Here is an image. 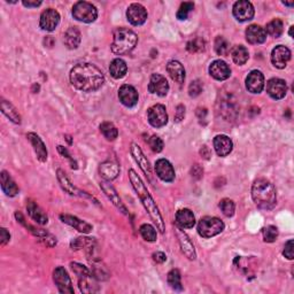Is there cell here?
Segmentation results:
<instances>
[{
	"mask_svg": "<svg viewBox=\"0 0 294 294\" xmlns=\"http://www.w3.org/2000/svg\"><path fill=\"white\" fill-rule=\"evenodd\" d=\"M15 217L17 219V222L23 224V226L27 228L28 230L37 238V239H40L43 244L47 246V247H53V246L57 245V238H55L53 235H51V233L47 232L46 230L38 229L36 227H32V226H30V224L25 223L24 217L22 216V214L19 213V211H16L15 213Z\"/></svg>",
	"mask_w": 294,
	"mask_h": 294,
	"instance_id": "7",
	"label": "cell"
},
{
	"mask_svg": "<svg viewBox=\"0 0 294 294\" xmlns=\"http://www.w3.org/2000/svg\"><path fill=\"white\" fill-rule=\"evenodd\" d=\"M262 235H263V240H265L266 243H274L278 237V229L274 226L266 227V228H263Z\"/></svg>",
	"mask_w": 294,
	"mask_h": 294,
	"instance_id": "47",
	"label": "cell"
},
{
	"mask_svg": "<svg viewBox=\"0 0 294 294\" xmlns=\"http://www.w3.org/2000/svg\"><path fill=\"white\" fill-rule=\"evenodd\" d=\"M293 29H294V27L292 25V27L289 28V32H288V33H289V36H291V37H293Z\"/></svg>",
	"mask_w": 294,
	"mask_h": 294,
	"instance_id": "63",
	"label": "cell"
},
{
	"mask_svg": "<svg viewBox=\"0 0 294 294\" xmlns=\"http://www.w3.org/2000/svg\"><path fill=\"white\" fill-rule=\"evenodd\" d=\"M70 267H71L72 271L75 272V274L77 275V277H79V278L86 277V276L92 275V274H91V271L88 269V268H86V267L83 266V265H81V263L71 262V263H70Z\"/></svg>",
	"mask_w": 294,
	"mask_h": 294,
	"instance_id": "50",
	"label": "cell"
},
{
	"mask_svg": "<svg viewBox=\"0 0 294 294\" xmlns=\"http://www.w3.org/2000/svg\"><path fill=\"white\" fill-rule=\"evenodd\" d=\"M128 21L133 25H141L147 20L146 8L140 4H131L127 11Z\"/></svg>",
	"mask_w": 294,
	"mask_h": 294,
	"instance_id": "17",
	"label": "cell"
},
{
	"mask_svg": "<svg viewBox=\"0 0 294 294\" xmlns=\"http://www.w3.org/2000/svg\"><path fill=\"white\" fill-rule=\"evenodd\" d=\"M58 151H59V153H60V154H61V155H63V157H66L67 159H69V160H70V162H71V168H72V169H77V163H76L75 161H74V160L71 159V157H70V154H69V153H68V151H67L66 149H64V147H63V146H61V145H59V146H58Z\"/></svg>",
	"mask_w": 294,
	"mask_h": 294,
	"instance_id": "54",
	"label": "cell"
},
{
	"mask_svg": "<svg viewBox=\"0 0 294 294\" xmlns=\"http://www.w3.org/2000/svg\"><path fill=\"white\" fill-rule=\"evenodd\" d=\"M82 42L81 31L76 27H70L63 36V43L69 50H76Z\"/></svg>",
	"mask_w": 294,
	"mask_h": 294,
	"instance_id": "32",
	"label": "cell"
},
{
	"mask_svg": "<svg viewBox=\"0 0 294 294\" xmlns=\"http://www.w3.org/2000/svg\"><path fill=\"white\" fill-rule=\"evenodd\" d=\"M40 89H41L40 84L34 83V84L32 85V92H33V93H38V91H40Z\"/></svg>",
	"mask_w": 294,
	"mask_h": 294,
	"instance_id": "61",
	"label": "cell"
},
{
	"mask_svg": "<svg viewBox=\"0 0 294 294\" xmlns=\"http://www.w3.org/2000/svg\"><path fill=\"white\" fill-rule=\"evenodd\" d=\"M265 88V76L260 70H253L248 74L247 79H246V89L248 92L259 94L262 92Z\"/></svg>",
	"mask_w": 294,
	"mask_h": 294,
	"instance_id": "18",
	"label": "cell"
},
{
	"mask_svg": "<svg viewBox=\"0 0 294 294\" xmlns=\"http://www.w3.org/2000/svg\"><path fill=\"white\" fill-rule=\"evenodd\" d=\"M129 178H130L132 188L136 191L137 196L139 197L140 201L142 202V205H144L145 209L147 210V213L150 214L151 218H152V220L155 223V226H157V228L159 229L160 232L163 233L164 230H166V228H164L163 218H162L161 214H160L159 208H158L157 204H155L154 199L150 194L149 190L146 189L144 181L141 180L140 177L137 175V172L133 169L129 170Z\"/></svg>",
	"mask_w": 294,
	"mask_h": 294,
	"instance_id": "2",
	"label": "cell"
},
{
	"mask_svg": "<svg viewBox=\"0 0 294 294\" xmlns=\"http://www.w3.org/2000/svg\"><path fill=\"white\" fill-rule=\"evenodd\" d=\"M53 280L60 293H74L71 279L63 267L55 268V270L53 271Z\"/></svg>",
	"mask_w": 294,
	"mask_h": 294,
	"instance_id": "9",
	"label": "cell"
},
{
	"mask_svg": "<svg viewBox=\"0 0 294 294\" xmlns=\"http://www.w3.org/2000/svg\"><path fill=\"white\" fill-rule=\"evenodd\" d=\"M185 118V107L183 105H178L176 108V114H175V122H180Z\"/></svg>",
	"mask_w": 294,
	"mask_h": 294,
	"instance_id": "53",
	"label": "cell"
},
{
	"mask_svg": "<svg viewBox=\"0 0 294 294\" xmlns=\"http://www.w3.org/2000/svg\"><path fill=\"white\" fill-rule=\"evenodd\" d=\"M53 43H54V41H53V38H52V36H47L45 38V41H44V44L47 47H52V46H53Z\"/></svg>",
	"mask_w": 294,
	"mask_h": 294,
	"instance_id": "60",
	"label": "cell"
},
{
	"mask_svg": "<svg viewBox=\"0 0 294 294\" xmlns=\"http://www.w3.org/2000/svg\"><path fill=\"white\" fill-rule=\"evenodd\" d=\"M0 238H2V246H5L8 241L11 240V235H10V232H8L5 228H2L0 229Z\"/></svg>",
	"mask_w": 294,
	"mask_h": 294,
	"instance_id": "56",
	"label": "cell"
},
{
	"mask_svg": "<svg viewBox=\"0 0 294 294\" xmlns=\"http://www.w3.org/2000/svg\"><path fill=\"white\" fill-rule=\"evenodd\" d=\"M138 43L137 34L130 29L119 28L115 30L113 43H112L111 49L114 54L124 55L130 53L135 49Z\"/></svg>",
	"mask_w": 294,
	"mask_h": 294,
	"instance_id": "4",
	"label": "cell"
},
{
	"mask_svg": "<svg viewBox=\"0 0 294 294\" xmlns=\"http://www.w3.org/2000/svg\"><path fill=\"white\" fill-rule=\"evenodd\" d=\"M57 177H58V180H59L60 185H61V188L63 189V191H66L68 194H70V196L86 197V198H90V199H94L93 197L89 196V194L86 193V192L81 191L79 188H76L75 185L71 183V180L68 178V176L66 175V172H64L62 169H58Z\"/></svg>",
	"mask_w": 294,
	"mask_h": 294,
	"instance_id": "15",
	"label": "cell"
},
{
	"mask_svg": "<svg viewBox=\"0 0 294 294\" xmlns=\"http://www.w3.org/2000/svg\"><path fill=\"white\" fill-rule=\"evenodd\" d=\"M94 278L92 275L86 276V277L79 278V287L82 293H96L99 291V286L97 283L94 282Z\"/></svg>",
	"mask_w": 294,
	"mask_h": 294,
	"instance_id": "36",
	"label": "cell"
},
{
	"mask_svg": "<svg viewBox=\"0 0 294 294\" xmlns=\"http://www.w3.org/2000/svg\"><path fill=\"white\" fill-rule=\"evenodd\" d=\"M92 265V270H91V274L96 279H101V280H106L109 278V274H108L106 268L101 266L100 262H96L92 261L91 262Z\"/></svg>",
	"mask_w": 294,
	"mask_h": 294,
	"instance_id": "42",
	"label": "cell"
},
{
	"mask_svg": "<svg viewBox=\"0 0 294 294\" xmlns=\"http://www.w3.org/2000/svg\"><path fill=\"white\" fill-rule=\"evenodd\" d=\"M214 149L218 157H227L233 150L232 140L226 135H218L214 138Z\"/></svg>",
	"mask_w": 294,
	"mask_h": 294,
	"instance_id": "24",
	"label": "cell"
},
{
	"mask_svg": "<svg viewBox=\"0 0 294 294\" xmlns=\"http://www.w3.org/2000/svg\"><path fill=\"white\" fill-rule=\"evenodd\" d=\"M100 188L103 191V193L106 194V197L109 199V200L112 201V204H113L116 208H118L120 211H122L124 215H129L127 207L123 205V202H122V200H121V198L119 197L116 190L112 187V185L108 183V181H101Z\"/></svg>",
	"mask_w": 294,
	"mask_h": 294,
	"instance_id": "21",
	"label": "cell"
},
{
	"mask_svg": "<svg viewBox=\"0 0 294 294\" xmlns=\"http://www.w3.org/2000/svg\"><path fill=\"white\" fill-rule=\"evenodd\" d=\"M224 228L226 226L219 218L206 216V217L201 218L198 224V233L202 238H211L222 232Z\"/></svg>",
	"mask_w": 294,
	"mask_h": 294,
	"instance_id": "6",
	"label": "cell"
},
{
	"mask_svg": "<svg viewBox=\"0 0 294 294\" xmlns=\"http://www.w3.org/2000/svg\"><path fill=\"white\" fill-rule=\"evenodd\" d=\"M233 16L239 22H245V21H249L254 17V6L252 3L247 2V0H239V2L235 3L233 5Z\"/></svg>",
	"mask_w": 294,
	"mask_h": 294,
	"instance_id": "10",
	"label": "cell"
},
{
	"mask_svg": "<svg viewBox=\"0 0 294 294\" xmlns=\"http://www.w3.org/2000/svg\"><path fill=\"white\" fill-rule=\"evenodd\" d=\"M267 92L275 100H280L287 93L286 82L280 79H271L267 83Z\"/></svg>",
	"mask_w": 294,
	"mask_h": 294,
	"instance_id": "16",
	"label": "cell"
},
{
	"mask_svg": "<svg viewBox=\"0 0 294 294\" xmlns=\"http://www.w3.org/2000/svg\"><path fill=\"white\" fill-rule=\"evenodd\" d=\"M74 19L84 23H92L97 20L98 11L94 5L88 2H79L72 7Z\"/></svg>",
	"mask_w": 294,
	"mask_h": 294,
	"instance_id": "5",
	"label": "cell"
},
{
	"mask_svg": "<svg viewBox=\"0 0 294 294\" xmlns=\"http://www.w3.org/2000/svg\"><path fill=\"white\" fill-rule=\"evenodd\" d=\"M291 60V51L286 46L278 45L271 52V62L276 68L284 69Z\"/></svg>",
	"mask_w": 294,
	"mask_h": 294,
	"instance_id": "14",
	"label": "cell"
},
{
	"mask_svg": "<svg viewBox=\"0 0 294 294\" xmlns=\"http://www.w3.org/2000/svg\"><path fill=\"white\" fill-rule=\"evenodd\" d=\"M252 198L259 208L269 210L277 204L276 189L269 180L259 178L254 181L252 187Z\"/></svg>",
	"mask_w": 294,
	"mask_h": 294,
	"instance_id": "3",
	"label": "cell"
},
{
	"mask_svg": "<svg viewBox=\"0 0 294 294\" xmlns=\"http://www.w3.org/2000/svg\"><path fill=\"white\" fill-rule=\"evenodd\" d=\"M205 45H206L205 41L200 37H197L188 43L187 49L189 52H191V53H201V52L205 51Z\"/></svg>",
	"mask_w": 294,
	"mask_h": 294,
	"instance_id": "46",
	"label": "cell"
},
{
	"mask_svg": "<svg viewBox=\"0 0 294 294\" xmlns=\"http://www.w3.org/2000/svg\"><path fill=\"white\" fill-rule=\"evenodd\" d=\"M293 246H294V241L291 239L288 240L286 244L284 246V250H283V255L288 260H293L294 259V254H293Z\"/></svg>",
	"mask_w": 294,
	"mask_h": 294,
	"instance_id": "52",
	"label": "cell"
},
{
	"mask_svg": "<svg viewBox=\"0 0 294 294\" xmlns=\"http://www.w3.org/2000/svg\"><path fill=\"white\" fill-rule=\"evenodd\" d=\"M176 236H177V239H178V244L180 246L181 252H183L185 256L191 261L196 260L197 253H196V248H194L193 243L187 233H185L184 231H181V229L177 226H176Z\"/></svg>",
	"mask_w": 294,
	"mask_h": 294,
	"instance_id": "11",
	"label": "cell"
},
{
	"mask_svg": "<svg viewBox=\"0 0 294 294\" xmlns=\"http://www.w3.org/2000/svg\"><path fill=\"white\" fill-rule=\"evenodd\" d=\"M23 4V6L25 7H28V8H34V7H38V6H41L42 5V2H37V0H34V2H32V0H24V2H22Z\"/></svg>",
	"mask_w": 294,
	"mask_h": 294,
	"instance_id": "58",
	"label": "cell"
},
{
	"mask_svg": "<svg viewBox=\"0 0 294 294\" xmlns=\"http://www.w3.org/2000/svg\"><path fill=\"white\" fill-rule=\"evenodd\" d=\"M100 131L103 135V137L106 138L107 140L113 141L119 136V131L116 129L115 125L112 122H102L100 124Z\"/></svg>",
	"mask_w": 294,
	"mask_h": 294,
	"instance_id": "39",
	"label": "cell"
},
{
	"mask_svg": "<svg viewBox=\"0 0 294 294\" xmlns=\"http://www.w3.org/2000/svg\"><path fill=\"white\" fill-rule=\"evenodd\" d=\"M219 209L222 210V213L227 216V217H232L235 215V210H236V205L235 202L230 199H222L219 201Z\"/></svg>",
	"mask_w": 294,
	"mask_h": 294,
	"instance_id": "45",
	"label": "cell"
},
{
	"mask_svg": "<svg viewBox=\"0 0 294 294\" xmlns=\"http://www.w3.org/2000/svg\"><path fill=\"white\" fill-rule=\"evenodd\" d=\"M70 83L74 88L83 92H94L101 88L105 82L102 71L94 64L79 63L71 69Z\"/></svg>",
	"mask_w": 294,
	"mask_h": 294,
	"instance_id": "1",
	"label": "cell"
},
{
	"mask_svg": "<svg viewBox=\"0 0 294 294\" xmlns=\"http://www.w3.org/2000/svg\"><path fill=\"white\" fill-rule=\"evenodd\" d=\"M209 74L217 81H226L231 75V69L222 60H215L209 66Z\"/></svg>",
	"mask_w": 294,
	"mask_h": 294,
	"instance_id": "22",
	"label": "cell"
},
{
	"mask_svg": "<svg viewBox=\"0 0 294 294\" xmlns=\"http://www.w3.org/2000/svg\"><path fill=\"white\" fill-rule=\"evenodd\" d=\"M147 119L154 128H162L168 123L167 109L163 105H154L147 111Z\"/></svg>",
	"mask_w": 294,
	"mask_h": 294,
	"instance_id": "8",
	"label": "cell"
},
{
	"mask_svg": "<svg viewBox=\"0 0 294 294\" xmlns=\"http://www.w3.org/2000/svg\"><path fill=\"white\" fill-rule=\"evenodd\" d=\"M202 90H204V84H202L201 81L196 80L191 82V84L189 86V94L190 97L192 98H196L198 96H200Z\"/></svg>",
	"mask_w": 294,
	"mask_h": 294,
	"instance_id": "49",
	"label": "cell"
},
{
	"mask_svg": "<svg viewBox=\"0 0 294 294\" xmlns=\"http://www.w3.org/2000/svg\"><path fill=\"white\" fill-rule=\"evenodd\" d=\"M214 45L215 52L218 55H228L229 52H230V44H229V42L222 36L216 37Z\"/></svg>",
	"mask_w": 294,
	"mask_h": 294,
	"instance_id": "43",
	"label": "cell"
},
{
	"mask_svg": "<svg viewBox=\"0 0 294 294\" xmlns=\"http://www.w3.org/2000/svg\"><path fill=\"white\" fill-rule=\"evenodd\" d=\"M155 171L158 177L163 181L170 183L175 179V169L172 164L166 159H160L155 162Z\"/></svg>",
	"mask_w": 294,
	"mask_h": 294,
	"instance_id": "20",
	"label": "cell"
},
{
	"mask_svg": "<svg viewBox=\"0 0 294 294\" xmlns=\"http://www.w3.org/2000/svg\"><path fill=\"white\" fill-rule=\"evenodd\" d=\"M139 232L141 237L144 238L146 241H150V243H153V241L157 240V231L155 229L151 226V224H142L139 228Z\"/></svg>",
	"mask_w": 294,
	"mask_h": 294,
	"instance_id": "44",
	"label": "cell"
},
{
	"mask_svg": "<svg viewBox=\"0 0 294 294\" xmlns=\"http://www.w3.org/2000/svg\"><path fill=\"white\" fill-rule=\"evenodd\" d=\"M267 40V32L265 28H262L261 25L252 24L246 29V41L249 44L256 45V44H263Z\"/></svg>",
	"mask_w": 294,
	"mask_h": 294,
	"instance_id": "23",
	"label": "cell"
},
{
	"mask_svg": "<svg viewBox=\"0 0 294 294\" xmlns=\"http://www.w3.org/2000/svg\"><path fill=\"white\" fill-rule=\"evenodd\" d=\"M200 153H201V155H202V157H204L205 159H209V157H210L209 150H208V147H207V146H204V147H202V150L200 151Z\"/></svg>",
	"mask_w": 294,
	"mask_h": 294,
	"instance_id": "59",
	"label": "cell"
},
{
	"mask_svg": "<svg viewBox=\"0 0 294 294\" xmlns=\"http://www.w3.org/2000/svg\"><path fill=\"white\" fill-rule=\"evenodd\" d=\"M127 71H128V66L124 60L118 58V59H114L113 61L111 62L109 72L115 80L123 79V77L127 75Z\"/></svg>",
	"mask_w": 294,
	"mask_h": 294,
	"instance_id": "34",
	"label": "cell"
},
{
	"mask_svg": "<svg viewBox=\"0 0 294 294\" xmlns=\"http://www.w3.org/2000/svg\"><path fill=\"white\" fill-rule=\"evenodd\" d=\"M149 91L159 97L167 96L168 91H169V84H168L166 77L160 75V74H153L150 80Z\"/></svg>",
	"mask_w": 294,
	"mask_h": 294,
	"instance_id": "13",
	"label": "cell"
},
{
	"mask_svg": "<svg viewBox=\"0 0 294 294\" xmlns=\"http://www.w3.org/2000/svg\"><path fill=\"white\" fill-rule=\"evenodd\" d=\"M194 10V4L193 3H183L178 8V12H177V19L183 21L187 20L189 17V14Z\"/></svg>",
	"mask_w": 294,
	"mask_h": 294,
	"instance_id": "48",
	"label": "cell"
},
{
	"mask_svg": "<svg viewBox=\"0 0 294 294\" xmlns=\"http://www.w3.org/2000/svg\"><path fill=\"white\" fill-rule=\"evenodd\" d=\"M94 244H96V241H94L93 238L81 237V238H76V239H74L70 243V246H71V248L75 250L82 249V248H89L92 250Z\"/></svg>",
	"mask_w": 294,
	"mask_h": 294,
	"instance_id": "41",
	"label": "cell"
},
{
	"mask_svg": "<svg viewBox=\"0 0 294 294\" xmlns=\"http://www.w3.org/2000/svg\"><path fill=\"white\" fill-rule=\"evenodd\" d=\"M191 174H192V177H194V178L200 179L201 177L204 176V169H202V168L199 166V164H194V166L192 167Z\"/></svg>",
	"mask_w": 294,
	"mask_h": 294,
	"instance_id": "55",
	"label": "cell"
},
{
	"mask_svg": "<svg viewBox=\"0 0 294 294\" xmlns=\"http://www.w3.org/2000/svg\"><path fill=\"white\" fill-rule=\"evenodd\" d=\"M167 71L169 74L171 80L178 84H183L185 81V69L179 61L171 60L167 64Z\"/></svg>",
	"mask_w": 294,
	"mask_h": 294,
	"instance_id": "29",
	"label": "cell"
},
{
	"mask_svg": "<svg viewBox=\"0 0 294 294\" xmlns=\"http://www.w3.org/2000/svg\"><path fill=\"white\" fill-rule=\"evenodd\" d=\"M99 172L103 179L106 180H113L120 174V166L119 163L114 161H105L100 164L99 167Z\"/></svg>",
	"mask_w": 294,
	"mask_h": 294,
	"instance_id": "31",
	"label": "cell"
},
{
	"mask_svg": "<svg viewBox=\"0 0 294 294\" xmlns=\"http://www.w3.org/2000/svg\"><path fill=\"white\" fill-rule=\"evenodd\" d=\"M149 145L151 149H152L153 152L155 153L162 152L163 146H164L162 139L158 136H152L151 138H149Z\"/></svg>",
	"mask_w": 294,
	"mask_h": 294,
	"instance_id": "51",
	"label": "cell"
},
{
	"mask_svg": "<svg viewBox=\"0 0 294 294\" xmlns=\"http://www.w3.org/2000/svg\"><path fill=\"white\" fill-rule=\"evenodd\" d=\"M27 138L29 139V141L31 142L38 160H40L41 162H45L47 160V149L44 141L42 140V138L33 132H29L27 135Z\"/></svg>",
	"mask_w": 294,
	"mask_h": 294,
	"instance_id": "27",
	"label": "cell"
},
{
	"mask_svg": "<svg viewBox=\"0 0 294 294\" xmlns=\"http://www.w3.org/2000/svg\"><path fill=\"white\" fill-rule=\"evenodd\" d=\"M0 108H2L3 114L6 115L7 118L12 121V122H14L15 124L21 123V115L19 114V112L16 111V108L13 106L11 102L3 100L2 103H0Z\"/></svg>",
	"mask_w": 294,
	"mask_h": 294,
	"instance_id": "37",
	"label": "cell"
},
{
	"mask_svg": "<svg viewBox=\"0 0 294 294\" xmlns=\"http://www.w3.org/2000/svg\"><path fill=\"white\" fill-rule=\"evenodd\" d=\"M168 284L170 285L171 288H174L175 291H181L183 289V285H181V276L178 269H172L168 274Z\"/></svg>",
	"mask_w": 294,
	"mask_h": 294,
	"instance_id": "40",
	"label": "cell"
},
{
	"mask_svg": "<svg viewBox=\"0 0 294 294\" xmlns=\"http://www.w3.org/2000/svg\"><path fill=\"white\" fill-rule=\"evenodd\" d=\"M131 154L133 159H135V161L139 164V168L142 170V172L149 178H151V176H152V168H151L150 161L147 160L144 153H142L141 149L137 144H131Z\"/></svg>",
	"mask_w": 294,
	"mask_h": 294,
	"instance_id": "25",
	"label": "cell"
},
{
	"mask_svg": "<svg viewBox=\"0 0 294 294\" xmlns=\"http://www.w3.org/2000/svg\"><path fill=\"white\" fill-rule=\"evenodd\" d=\"M153 260L157 263H163V262H166L167 256L163 252H157L153 254Z\"/></svg>",
	"mask_w": 294,
	"mask_h": 294,
	"instance_id": "57",
	"label": "cell"
},
{
	"mask_svg": "<svg viewBox=\"0 0 294 294\" xmlns=\"http://www.w3.org/2000/svg\"><path fill=\"white\" fill-rule=\"evenodd\" d=\"M283 4H284L285 6H289V7L294 6V4H293V3H286V2H283Z\"/></svg>",
	"mask_w": 294,
	"mask_h": 294,
	"instance_id": "62",
	"label": "cell"
},
{
	"mask_svg": "<svg viewBox=\"0 0 294 294\" xmlns=\"http://www.w3.org/2000/svg\"><path fill=\"white\" fill-rule=\"evenodd\" d=\"M59 23H60V14L58 11L53 10V8H47L46 11L42 13L40 25L43 30L50 32L54 31Z\"/></svg>",
	"mask_w": 294,
	"mask_h": 294,
	"instance_id": "12",
	"label": "cell"
},
{
	"mask_svg": "<svg viewBox=\"0 0 294 294\" xmlns=\"http://www.w3.org/2000/svg\"><path fill=\"white\" fill-rule=\"evenodd\" d=\"M60 219L62 220L63 223L68 224V226H70L72 228H75L76 230H79L82 233H90L92 231V226L89 224L88 222H85V220H82L79 217H76V216H72V215H68V214H61L60 215Z\"/></svg>",
	"mask_w": 294,
	"mask_h": 294,
	"instance_id": "26",
	"label": "cell"
},
{
	"mask_svg": "<svg viewBox=\"0 0 294 294\" xmlns=\"http://www.w3.org/2000/svg\"><path fill=\"white\" fill-rule=\"evenodd\" d=\"M196 224V217L190 209H180L176 214V226L180 229H192Z\"/></svg>",
	"mask_w": 294,
	"mask_h": 294,
	"instance_id": "28",
	"label": "cell"
},
{
	"mask_svg": "<svg viewBox=\"0 0 294 294\" xmlns=\"http://www.w3.org/2000/svg\"><path fill=\"white\" fill-rule=\"evenodd\" d=\"M0 178H2V189L7 197H15L19 193V188L7 171H2Z\"/></svg>",
	"mask_w": 294,
	"mask_h": 294,
	"instance_id": "33",
	"label": "cell"
},
{
	"mask_svg": "<svg viewBox=\"0 0 294 294\" xmlns=\"http://www.w3.org/2000/svg\"><path fill=\"white\" fill-rule=\"evenodd\" d=\"M119 99L121 103L125 107H133L137 105L139 96H138L137 90L133 86L124 84L119 90Z\"/></svg>",
	"mask_w": 294,
	"mask_h": 294,
	"instance_id": "19",
	"label": "cell"
},
{
	"mask_svg": "<svg viewBox=\"0 0 294 294\" xmlns=\"http://www.w3.org/2000/svg\"><path fill=\"white\" fill-rule=\"evenodd\" d=\"M27 210L30 217H31L34 222L40 224V226H45V224L49 223V217H47V215L34 201L32 200L28 201Z\"/></svg>",
	"mask_w": 294,
	"mask_h": 294,
	"instance_id": "30",
	"label": "cell"
},
{
	"mask_svg": "<svg viewBox=\"0 0 294 294\" xmlns=\"http://www.w3.org/2000/svg\"><path fill=\"white\" fill-rule=\"evenodd\" d=\"M266 32L268 34H270L271 37L274 38H279L284 32V23L282 20L275 19L270 21L269 23L267 24V28L265 29Z\"/></svg>",
	"mask_w": 294,
	"mask_h": 294,
	"instance_id": "38",
	"label": "cell"
},
{
	"mask_svg": "<svg viewBox=\"0 0 294 294\" xmlns=\"http://www.w3.org/2000/svg\"><path fill=\"white\" fill-rule=\"evenodd\" d=\"M231 57L233 61H235V63H237L238 66H243V64L248 61L249 58L248 50L243 45L233 46L231 50Z\"/></svg>",
	"mask_w": 294,
	"mask_h": 294,
	"instance_id": "35",
	"label": "cell"
}]
</instances>
